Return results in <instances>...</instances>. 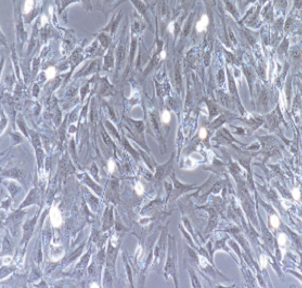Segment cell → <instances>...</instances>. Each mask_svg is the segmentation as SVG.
<instances>
[{"label":"cell","mask_w":302,"mask_h":288,"mask_svg":"<svg viewBox=\"0 0 302 288\" xmlns=\"http://www.w3.org/2000/svg\"><path fill=\"white\" fill-rule=\"evenodd\" d=\"M133 4H134V5H136L137 7H138V10H139V11L141 12L142 14L144 13V15H145V13H146V8H145V6H144V4H143L142 2H137V1H136V2H133Z\"/></svg>","instance_id":"83f0119b"},{"label":"cell","mask_w":302,"mask_h":288,"mask_svg":"<svg viewBox=\"0 0 302 288\" xmlns=\"http://www.w3.org/2000/svg\"><path fill=\"white\" fill-rule=\"evenodd\" d=\"M2 175H6L8 177H13V178H16V179H22L23 177V173L20 169L18 168H11L7 170V171L3 172Z\"/></svg>","instance_id":"ba28073f"},{"label":"cell","mask_w":302,"mask_h":288,"mask_svg":"<svg viewBox=\"0 0 302 288\" xmlns=\"http://www.w3.org/2000/svg\"><path fill=\"white\" fill-rule=\"evenodd\" d=\"M190 274H191V276H192V286L193 287H200V284H199V282H197V278H196V276L194 275L193 271L190 270Z\"/></svg>","instance_id":"f546056e"},{"label":"cell","mask_w":302,"mask_h":288,"mask_svg":"<svg viewBox=\"0 0 302 288\" xmlns=\"http://www.w3.org/2000/svg\"><path fill=\"white\" fill-rule=\"evenodd\" d=\"M105 125H106L107 128H108V129L110 130V131L112 132V134H113L114 136H115L117 139H120V137H119V135H118V133H117V131L115 130V128H114V126L111 124V123H110L109 121H106V122H105Z\"/></svg>","instance_id":"603a6c76"},{"label":"cell","mask_w":302,"mask_h":288,"mask_svg":"<svg viewBox=\"0 0 302 288\" xmlns=\"http://www.w3.org/2000/svg\"><path fill=\"white\" fill-rule=\"evenodd\" d=\"M101 134H102V137H103V140H104V142H105L107 145H112V141H111V139H110V137L108 136V134L104 131V130H101Z\"/></svg>","instance_id":"484cf974"},{"label":"cell","mask_w":302,"mask_h":288,"mask_svg":"<svg viewBox=\"0 0 302 288\" xmlns=\"http://www.w3.org/2000/svg\"><path fill=\"white\" fill-rule=\"evenodd\" d=\"M85 181H86L87 184H88V186L91 187V188H92L93 190H95V191H96L97 193H98V194H101V188H100L99 186L95 185L94 182H93L92 180L88 177V175H85Z\"/></svg>","instance_id":"e0dca14e"},{"label":"cell","mask_w":302,"mask_h":288,"mask_svg":"<svg viewBox=\"0 0 302 288\" xmlns=\"http://www.w3.org/2000/svg\"><path fill=\"white\" fill-rule=\"evenodd\" d=\"M125 53H126V49H125V44L122 41L117 47V51H116V64L117 66H119L121 64V62L125 58Z\"/></svg>","instance_id":"52a82bcc"},{"label":"cell","mask_w":302,"mask_h":288,"mask_svg":"<svg viewBox=\"0 0 302 288\" xmlns=\"http://www.w3.org/2000/svg\"><path fill=\"white\" fill-rule=\"evenodd\" d=\"M175 247V243H174L173 238L170 237L169 240V256L168 259H167L166 262V272L168 271L169 273H173L175 271V260H176V249L174 248Z\"/></svg>","instance_id":"6da1fadb"},{"label":"cell","mask_w":302,"mask_h":288,"mask_svg":"<svg viewBox=\"0 0 302 288\" xmlns=\"http://www.w3.org/2000/svg\"><path fill=\"white\" fill-rule=\"evenodd\" d=\"M36 198H37V192H36V189L35 188H33V189H31L29 191L28 195L26 196V198L24 200V202H23L21 205H20L19 208L22 209V208H24V207H26V206H29V205H31V204H34L36 202Z\"/></svg>","instance_id":"8992f818"},{"label":"cell","mask_w":302,"mask_h":288,"mask_svg":"<svg viewBox=\"0 0 302 288\" xmlns=\"http://www.w3.org/2000/svg\"><path fill=\"white\" fill-rule=\"evenodd\" d=\"M120 19H121V14H119V15H117V17L116 18H112V20L110 21V24L107 26L106 28H104V31H110L111 33H114L115 32V30H116V27H117V25H118V23L120 21Z\"/></svg>","instance_id":"8fae6325"},{"label":"cell","mask_w":302,"mask_h":288,"mask_svg":"<svg viewBox=\"0 0 302 288\" xmlns=\"http://www.w3.org/2000/svg\"><path fill=\"white\" fill-rule=\"evenodd\" d=\"M173 180H174V183H175V191H176V196H178L180 193L182 192H186L187 190L189 189H193L194 186H187V185H183L182 183H180L178 180H176L175 178L173 177Z\"/></svg>","instance_id":"30bf717a"},{"label":"cell","mask_w":302,"mask_h":288,"mask_svg":"<svg viewBox=\"0 0 302 288\" xmlns=\"http://www.w3.org/2000/svg\"><path fill=\"white\" fill-rule=\"evenodd\" d=\"M87 90H88V85H85V86L81 89V99H82V100H83V98H84V97H85V94H86Z\"/></svg>","instance_id":"d6a6232c"},{"label":"cell","mask_w":302,"mask_h":288,"mask_svg":"<svg viewBox=\"0 0 302 288\" xmlns=\"http://www.w3.org/2000/svg\"><path fill=\"white\" fill-rule=\"evenodd\" d=\"M135 50H136V39H132L131 42V49H130V63H132L134 59V55H135Z\"/></svg>","instance_id":"7402d4cb"},{"label":"cell","mask_w":302,"mask_h":288,"mask_svg":"<svg viewBox=\"0 0 302 288\" xmlns=\"http://www.w3.org/2000/svg\"><path fill=\"white\" fill-rule=\"evenodd\" d=\"M18 125L20 126V128H21V130H22V131L24 132L25 136H27V133H26V131H25V127H24V124L22 125V122H21V121H19V120H18Z\"/></svg>","instance_id":"d590c367"},{"label":"cell","mask_w":302,"mask_h":288,"mask_svg":"<svg viewBox=\"0 0 302 288\" xmlns=\"http://www.w3.org/2000/svg\"><path fill=\"white\" fill-rule=\"evenodd\" d=\"M31 138H32V143L33 146L35 148L36 151V158H37V163H38V167L42 166V162H43V158H44V153H43L42 147H41V143H40L39 140V136L36 132L31 131Z\"/></svg>","instance_id":"7a4b0ae2"},{"label":"cell","mask_w":302,"mask_h":288,"mask_svg":"<svg viewBox=\"0 0 302 288\" xmlns=\"http://www.w3.org/2000/svg\"><path fill=\"white\" fill-rule=\"evenodd\" d=\"M38 66H39V58H35L34 62H33V72H34V74L37 73Z\"/></svg>","instance_id":"4dcf8cb0"},{"label":"cell","mask_w":302,"mask_h":288,"mask_svg":"<svg viewBox=\"0 0 302 288\" xmlns=\"http://www.w3.org/2000/svg\"><path fill=\"white\" fill-rule=\"evenodd\" d=\"M99 40H100V42L102 43V46L104 48H106L107 46H108V43H109V40L108 38L106 37V35L105 34H101L99 36Z\"/></svg>","instance_id":"d4e9b609"},{"label":"cell","mask_w":302,"mask_h":288,"mask_svg":"<svg viewBox=\"0 0 302 288\" xmlns=\"http://www.w3.org/2000/svg\"><path fill=\"white\" fill-rule=\"evenodd\" d=\"M225 121H226V117L224 116V115H221L219 118H217L215 121L211 123L210 126H209V128H213V129L214 128H218V127H220Z\"/></svg>","instance_id":"9a60e30c"},{"label":"cell","mask_w":302,"mask_h":288,"mask_svg":"<svg viewBox=\"0 0 302 288\" xmlns=\"http://www.w3.org/2000/svg\"><path fill=\"white\" fill-rule=\"evenodd\" d=\"M132 123L139 133H141L143 131V122L142 121H132Z\"/></svg>","instance_id":"4316f807"},{"label":"cell","mask_w":302,"mask_h":288,"mask_svg":"<svg viewBox=\"0 0 302 288\" xmlns=\"http://www.w3.org/2000/svg\"><path fill=\"white\" fill-rule=\"evenodd\" d=\"M82 249H83V245H82V246H80L79 248L77 249V250L75 251V252L72 254V255H71V257H70V258H69V261H73V260H74L75 258H77V257H78V256L80 255V253H81Z\"/></svg>","instance_id":"f1b7e54d"},{"label":"cell","mask_w":302,"mask_h":288,"mask_svg":"<svg viewBox=\"0 0 302 288\" xmlns=\"http://www.w3.org/2000/svg\"><path fill=\"white\" fill-rule=\"evenodd\" d=\"M112 66V52H109L104 58V67L108 68Z\"/></svg>","instance_id":"44dd1931"},{"label":"cell","mask_w":302,"mask_h":288,"mask_svg":"<svg viewBox=\"0 0 302 288\" xmlns=\"http://www.w3.org/2000/svg\"><path fill=\"white\" fill-rule=\"evenodd\" d=\"M217 77H218V81H219V83L224 82V70L223 69L219 70V73H218Z\"/></svg>","instance_id":"1f68e13d"},{"label":"cell","mask_w":302,"mask_h":288,"mask_svg":"<svg viewBox=\"0 0 302 288\" xmlns=\"http://www.w3.org/2000/svg\"><path fill=\"white\" fill-rule=\"evenodd\" d=\"M36 221H37V215H35L31 220H28L24 225H23V237H22V241L21 243L26 244L28 242V240L31 237L33 231H34V227L36 224Z\"/></svg>","instance_id":"3957f363"},{"label":"cell","mask_w":302,"mask_h":288,"mask_svg":"<svg viewBox=\"0 0 302 288\" xmlns=\"http://www.w3.org/2000/svg\"><path fill=\"white\" fill-rule=\"evenodd\" d=\"M98 67V61H93L91 64H89L88 68H86V71L83 72V73H79L77 76H82V75H86V74H89L91 72H95V68Z\"/></svg>","instance_id":"2e32d148"},{"label":"cell","mask_w":302,"mask_h":288,"mask_svg":"<svg viewBox=\"0 0 302 288\" xmlns=\"http://www.w3.org/2000/svg\"><path fill=\"white\" fill-rule=\"evenodd\" d=\"M100 92L101 94L106 96L110 94L112 92V86L109 84L108 81L106 80V78H103L101 79V85H100Z\"/></svg>","instance_id":"9c48e42d"},{"label":"cell","mask_w":302,"mask_h":288,"mask_svg":"<svg viewBox=\"0 0 302 288\" xmlns=\"http://www.w3.org/2000/svg\"><path fill=\"white\" fill-rule=\"evenodd\" d=\"M175 84L177 85V91L180 92L181 89V67L180 63L177 62L175 66Z\"/></svg>","instance_id":"7c38bea8"},{"label":"cell","mask_w":302,"mask_h":288,"mask_svg":"<svg viewBox=\"0 0 302 288\" xmlns=\"http://www.w3.org/2000/svg\"><path fill=\"white\" fill-rule=\"evenodd\" d=\"M192 20H193V14H191L189 16L188 20L186 21L185 25H184V27H183V32H182V36H183V37H185V36L190 32V30H191V23H192Z\"/></svg>","instance_id":"5bb4252c"},{"label":"cell","mask_w":302,"mask_h":288,"mask_svg":"<svg viewBox=\"0 0 302 288\" xmlns=\"http://www.w3.org/2000/svg\"><path fill=\"white\" fill-rule=\"evenodd\" d=\"M267 119H268V122L270 123V125L272 126V127H276L278 125V117L276 115V113H273V114H271L267 117Z\"/></svg>","instance_id":"ffe728a7"},{"label":"cell","mask_w":302,"mask_h":288,"mask_svg":"<svg viewBox=\"0 0 302 288\" xmlns=\"http://www.w3.org/2000/svg\"><path fill=\"white\" fill-rule=\"evenodd\" d=\"M218 95H219L218 96V98H219V101H220L221 104H222L223 106H225V107L230 106V100H229V98H228V96H226L225 94H222V93H219Z\"/></svg>","instance_id":"ac0fdd59"},{"label":"cell","mask_w":302,"mask_h":288,"mask_svg":"<svg viewBox=\"0 0 302 288\" xmlns=\"http://www.w3.org/2000/svg\"><path fill=\"white\" fill-rule=\"evenodd\" d=\"M38 91H39V86L37 84H35L34 85V89H33V95H34L35 97L38 95Z\"/></svg>","instance_id":"e575fe53"},{"label":"cell","mask_w":302,"mask_h":288,"mask_svg":"<svg viewBox=\"0 0 302 288\" xmlns=\"http://www.w3.org/2000/svg\"><path fill=\"white\" fill-rule=\"evenodd\" d=\"M7 121V120L5 119V116H4V113H1V129L3 130L4 129V126H5V122Z\"/></svg>","instance_id":"836d02e7"},{"label":"cell","mask_w":302,"mask_h":288,"mask_svg":"<svg viewBox=\"0 0 302 288\" xmlns=\"http://www.w3.org/2000/svg\"><path fill=\"white\" fill-rule=\"evenodd\" d=\"M228 79H229V87H230V92L231 94H233L235 98H237V90H236V87L235 84H234V81H233V78L230 76V73L228 74Z\"/></svg>","instance_id":"d6986e66"},{"label":"cell","mask_w":302,"mask_h":288,"mask_svg":"<svg viewBox=\"0 0 302 288\" xmlns=\"http://www.w3.org/2000/svg\"><path fill=\"white\" fill-rule=\"evenodd\" d=\"M206 104H207V107H208V110H209L210 117H213V116H215V115L218 114V108H217V106L214 104L212 101H209V100H207Z\"/></svg>","instance_id":"4fadbf2b"},{"label":"cell","mask_w":302,"mask_h":288,"mask_svg":"<svg viewBox=\"0 0 302 288\" xmlns=\"http://www.w3.org/2000/svg\"><path fill=\"white\" fill-rule=\"evenodd\" d=\"M113 224V216H112V207H107L103 216V230L109 229Z\"/></svg>","instance_id":"5b68a950"},{"label":"cell","mask_w":302,"mask_h":288,"mask_svg":"<svg viewBox=\"0 0 302 288\" xmlns=\"http://www.w3.org/2000/svg\"><path fill=\"white\" fill-rule=\"evenodd\" d=\"M123 144H124V145H125V147H126V148L128 149V151H129L130 153H131V154H132V155H133L134 157H137V153H136V151H135V150H133V148H132L131 146L129 145V143L127 142V140H126L125 138L123 139Z\"/></svg>","instance_id":"cb8c5ba5"},{"label":"cell","mask_w":302,"mask_h":288,"mask_svg":"<svg viewBox=\"0 0 302 288\" xmlns=\"http://www.w3.org/2000/svg\"><path fill=\"white\" fill-rule=\"evenodd\" d=\"M172 165H173V155L171 156V158L169 159V161L167 163L163 164V165L157 166L156 173H155V179L161 180L164 176L168 175L171 170H172Z\"/></svg>","instance_id":"277c9868"}]
</instances>
